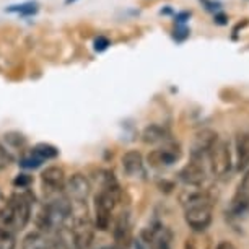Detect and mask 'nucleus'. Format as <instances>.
I'll list each match as a JSON object with an SVG mask.
<instances>
[{
	"mask_svg": "<svg viewBox=\"0 0 249 249\" xmlns=\"http://www.w3.org/2000/svg\"><path fill=\"white\" fill-rule=\"evenodd\" d=\"M13 160L15 158H13V155L8 152V148L0 143V170L10 166V164L13 163Z\"/></svg>",
	"mask_w": 249,
	"mask_h": 249,
	"instance_id": "nucleus-20",
	"label": "nucleus"
},
{
	"mask_svg": "<svg viewBox=\"0 0 249 249\" xmlns=\"http://www.w3.org/2000/svg\"><path fill=\"white\" fill-rule=\"evenodd\" d=\"M18 164H20L21 168H25V170H36V168H39L41 164H43V160H41L39 157H36L33 152H30L20 160V163Z\"/></svg>",
	"mask_w": 249,
	"mask_h": 249,
	"instance_id": "nucleus-19",
	"label": "nucleus"
},
{
	"mask_svg": "<svg viewBox=\"0 0 249 249\" xmlns=\"http://www.w3.org/2000/svg\"><path fill=\"white\" fill-rule=\"evenodd\" d=\"M17 241L13 230L0 227V249H15Z\"/></svg>",
	"mask_w": 249,
	"mask_h": 249,
	"instance_id": "nucleus-18",
	"label": "nucleus"
},
{
	"mask_svg": "<svg viewBox=\"0 0 249 249\" xmlns=\"http://www.w3.org/2000/svg\"><path fill=\"white\" fill-rule=\"evenodd\" d=\"M215 249H236V248H234V244H231L230 241H222V243H218V246Z\"/></svg>",
	"mask_w": 249,
	"mask_h": 249,
	"instance_id": "nucleus-27",
	"label": "nucleus"
},
{
	"mask_svg": "<svg viewBox=\"0 0 249 249\" xmlns=\"http://www.w3.org/2000/svg\"><path fill=\"white\" fill-rule=\"evenodd\" d=\"M181 147L173 140H168V142L163 143L161 148H157L153 152H150L148 155V163L152 164L153 168H166L175 164L178 160L181 158Z\"/></svg>",
	"mask_w": 249,
	"mask_h": 249,
	"instance_id": "nucleus-5",
	"label": "nucleus"
},
{
	"mask_svg": "<svg viewBox=\"0 0 249 249\" xmlns=\"http://www.w3.org/2000/svg\"><path fill=\"white\" fill-rule=\"evenodd\" d=\"M109 46H111V43L106 36H98L95 39V43H93V48H95L96 53H103V51H106Z\"/></svg>",
	"mask_w": 249,
	"mask_h": 249,
	"instance_id": "nucleus-23",
	"label": "nucleus"
},
{
	"mask_svg": "<svg viewBox=\"0 0 249 249\" xmlns=\"http://www.w3.org/2000/svg\"><path fill=\"white\" fill-rule=\"evenodd\" d=\"M3 137H5L7 143H10V145H13V147H17V148H20V147H23V145L26 143V139L23 137L21 134H17V132H8V134L3 135Z\"/></svg>",
	"mask_w": 249,
	"mask_h": 249,
	"instance_id": "nucleus-21",
	"label": "nucleus"
},
{
	"mask_svg": "<svg viewBox=\"0 0 249 249\" xmlns=\"http://www.w3.org/2000/svg\"><path fill=\"white\" fill-rule=\"evenodd\" d=\"M21 249H51V246L46 241V238L41 233H30L26 234L21 243Z\"/></svg>",
	"mask_w": 249,
	"mask_h": 249,
	"instance_id": "nucleus-15",
	"label": "nucleus"
},
{
	"mask_svg": "<svg viewBox=\"0 0 249 249\" xmlns=\"http://www.w3.org/2000/svg\"><path fill=\"white\" fill-rule=\"evenodd\" d=\"M189 36V30L186 26H178L175 30V39L176 41H184Z\"/></svg>",
	"mask_w": 249,
	"mask_h": 249,
	"instance_id": "nucleus-24",
	"label": "nucleus"
},
{
	"mask_svg": "<svg viewBox=\"0 0 249 249\" xmlns=\"http://www.w3.org/2000/svg\"><path fill=\"white\" fill-rule=\"evenodd\" d=\"M191 13L189 12H182V13H178L176 15V23H179V25H182V23H186L187 20H189Z\"/></svg>",
	"mask_w": 249,
	"mask_h": 249,
	"instance_id": "nucleus-25",
	"label": "nucleus"
},
{
	"mask_svg": "<svg viewBox=\"0 0 249 249\" xmlns=\"http://www.w3.org/2000/svg\"><path fill=\"white\" fill-rule=\"evenodd\" d=\"M249 210V168L244 173L241 182H239L236 194L231 202V215L233 217H241Z\"/></svg>",
	"mask_w": 249,
	"mask_h": 249,
	"instance_id": "nucleus-8",
	"label": "nucleus"
},
{
	"mask_svg": "<svg viewBox=\"0 0 249 249\" xmlns=\"http://www.w3.org/2000/svg\"><path fill=\"white\" fill-rule=\"evenodd\" d=\"M75 0H65V3H73Z\"/></svg>",
	"mask_w": 249,
	"mask_h": 249,
	"instance_id": "nucleus-28",
	"label": "nucleus"
},
{
	"mask_svg": "<svg viewBox=\"0 0 249 249\" xmlns=\"http://www.w3.org/2000/svg\"><path fill=\"white\" fill-rule=\"evenodd\" d=\"M122 170L127 176H137L143 173V157L137 150H129L122 157Z\"/></svg>",
	"mask_w": 249,
	"mask_h": 249,
	"instance_id": "nucleus-11",
	"label": "nucleus"
},
{
	"mask_svg": "<svg viewBox=\"0 0 249 249\" xmlns=\"http://www.w3.org/2000/svg\"><path fill=\"white\" fill-rule=\"evenodd\" d=\"M236 170L243 171L249 166V132H239L236 135Z\"/></svg>",
	"mask_w": 249,
	"mask_h": 249,
	"instance_id": "nucleus-12",
	"label": "nucleus"
},
{
	"mask_svg": "<svg viewBox=\"0 0 249 249\" xmlns=\"http://www.w3.org/2000/svg\"><path fill=\"white\" fill-rule=\"evenodd\" d=\"M142 140L145 143L155 145V143H164V142H168V140H171V139H170V135H168V132L163 127H160V125H157V124H150L148 127L143 129Z\"/></svg>",
	"mask_w": 249,
	"mask_h": 249,
	"instance_id": "nucleus-13",
	"label": "nucleus"
},
{
	"mask_svg": "<svg viewBox=\"0 0 249 249\" xmlns=\"http://www.w3.org/2000/svg\"><path fill=\"white\" fill-rule=\"evenodd\" d=\"M184 249H212V243L204 234V231H194L186 239Z\"/></svg>",
	"mask_w": 249,
	"mask_h": 249,
	"instance_id": "nucleus-14",
	"label": "nucleus"
},
{
	"mask_svg": "<svg viewBox=\"0 0 249 249\" xmlns=\"http://www.w3.org/2000/svg\"><path fill=\"white\" fill-rule=\"evenodd\" d=\"M218 139L217 132H213L212 129H204L200 132L196 134L194 137V143H192V152L191 155L194 158H205L207 160V153L212 148V145L215 143V140Z\"/></svg>",
	"mask_w": 249,
	"mask_h": 249,
	"instance_id": "nucleus-9",
	"label": "nucleus"
},
{
	"mask_svg": "<svg viewBox=\"0 0 249 249\" xmlns=\"http://www.w3.org/2000/svg\"><path fill=\"white\" fill-rule=\"evenodd\" d=\"M65 194L70 199V202H87L88 196L91 192V184L83 175H73L65 181L64 187Z\"/></svg>",
	"mask_w": 249,
	"mask_h": 249,
	"instance_id": "nucleus-7",
	"label": "nucleus"
},
{
	"mask_svg": "<svg viewBox=\"0 0 249 249\" xmlns=\"http://www.w3.org/2000/svg\"><path fill=\"white\" fill-rule=\"evenodd\" d=\"M209 168L215 178H227L231 171V153H230V143L227 140L217 139L212 148L207 153Z\"/></svg>",
	"mask_w": 249,
	"mask_h": 249,
	"instance_id": "nucleus-3",
	"label": "nucleus"
},
{
	"mask_svg": "<svg viewBox=\"0 0 249 249\" xmlns=\"http://www.w3.org/2000/svg\"><path fill=\"white\" fill-rule=\"evenodd\" d=\"M31 182H33V178L23 173V175H18L15 179H13V186H15L17 189H28Z\"/></svg>",
	"mask_w": 249,
	"mask_h": 249,
	"instance_id": "nucleus-22",
	"label": "nucleus"
},
{
	"mask_svg": "<svg viewBox=\"0 0 249 249\" xmlns=\"http://www.w3.org/2000/svg\"><path fill=\"white\" fill-rule=\"evenodd\" d=\"M228 18H227V15H225V13H217V15H215V23H217V25H227V21Z\"/></svg>",
	"mask_w": 249,
	"mask_h": 249,
	"instance_id": "nucleus-26",
	"label": "nucleus"
},
{
	"mask_svg": "<svg viewBox=\"0 0 249 249\" xmlns=\"http://www.w3.org/2000/svg\"><path fill=\"white\" fill-rule=\"evenodd\" d=\"M184 220L192 231H205L212 223L213 197L202 187H191L181 194Z\"/></svg>",
	"mask_w": 249,
	"mask_h": 249,
	"instance_id": "nucleus-1",
	"label": "nucleus"
},
{
	"mask_svg": "<svg viewBox=\"0 0 249 249\" xmlns=\"http://www.w3.org/2000/svg\"><path fill=\"white\" fill-rule=\"evenodd\" d=\"M33 207H35V196L31 191L20 189L13 192L12 197L0 207V222L2 227L10 230H23L31 218Z\"/></svg>",
	"mask_w": 249,
	"mask_h": 249,
	"instance_id": "nucleus-2",
	"label": "nucleus"
},
{
	"mask_svg": "<svg viewBox=\"0 0 249 249\" xmlns=\"http://www.w3.org/2000/svg\"><path fill=\"white\" fill-rule=\"evenodd\" d=\"M41 179H43V189H55L64 191L65 187V173L59 166H48L41 173Z\"/></svg>",
	"mask_w": 249,
	"mask_h": 249,
	"instance_id": "nucleus-10",
	"label": "nucleus"
},
{
	"mask_svg": "<svg viewBox=\"0 0 249 249\" xmlns=\"http://www.w3.org/2000/svg\"><path fill=\"white\" fill-rule=\"evenodd\" d=\"M31 152L35 153L36 157H39L43 161H46V160H54L59 157L57 147H54V145H51V143H44V142L35 145Z\"/></svg>",
	"mask_w": 249,
	"mask_h": 249,
	"instance_id": "nucleus-16",
	"label": "nucleus"
},
{
	"mask_svg": "<svg viewBox=\"0 0 249 249\" xmlns=\"http://www.w3.org/2000/svg\"><path fill=\"white\" fill-rule=\"evenodd\" d=\"M132 244V222L129 212H121L112 223V244L109 249H129Z\"/></svg>",
	"mask_w": 249,
	"mask_h": 249,
	"instance_id": "nucleus-4",
	"label": "nucleus"
},
{
	"mask_svg": "<svg viewBox=\"0 0 249 249\" xmlns=\"http://www.w3.org/2000/svg\"><path fill=\"white\" fill-rule=\"evenodd\" d=\"M204 161H205V158L192 157L191 161L179 171V179L189 187H202V184H204V181L207 178Z\"/></svg>",
	"mask_w": 249,
	"mask_h": 249,
	"instance_id": "nucleus-6",
	"label": "nucleus"
},
{
	"mask_svg": "<svg viewBox=\"0 0 249 249\" xmlns=\"http://www.w3.org/2000/svg\"><path fill=\"white\" fill-rule=\"evenodd\" d=\"M8 13H18L21 17H30V15H35L37 12V3L36 2H25V3H20V5H10L7 8Z\"/></svg>",
	"mask_w": 249,
	"mask_h": 249,
	"instance_id": "nucleus-17",
	"label": "nucleus"
}]
</instances>
